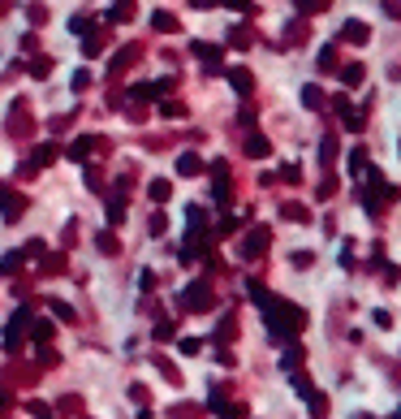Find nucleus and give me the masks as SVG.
Wrapping results in <instances>:
<instances>
[{
	"label": "nucleus",
	"instance_id": "obj_1",
	"mask_svg": "<svg viewBox=\"0 0 401 419\" xmlns=\"http://www.w3.org/2000/svg\"><path fill=\"white\" fill-rule=\"evenodd\" d=\"M341 39H346V43H367V26L363 22H346V26H341Z\"/></svg>",
	"mask_w": 401,
	"mask_h": 419
},
{
	"label": "nucleus",
	"instance_id": "obj_8",
	"mask_svg": "<svg viewBox=\"0 0 401 419\" xmlns=\"http://www.w3.org/2000/svg\"><path fill=\"white\" fill-rule=\"evenodd\" d=\"M177 169H182L186 178H190V173H199V156H190V151H186V156H182V165H177Z\"/></svg>",
	"mask_w": 401,
	"mask_h": 419
},
{
	"label": "nucleus",
	"instance_id": "obj_6",
	"mask_svg": "<svg viewBox=\"0 0 401 419\" xmlns=\"http://www.w3.org/2000/svg\"><path fill=\"white\" fill-rule=\"evenodd\" d=\"M341 78H346L350 87H358L363 82V65H346V70H341Z\"/></svg>",
	"mask_w": 401,
	"mask_h": 419
},
{
	"label": "nucleus",
	"instance_id": "obj_4",
	"mask_svg": "<svg viewBox=\"0 0 401 419\" xmlns=\"http://www.w3.org/2000/svg\"><path fill=\"white\" fill-rule=\"evenodd\" d=\"M328 5H332V0H298V9H302V13H324Z\"/></svg>",
	"mask_w": 401,
	"mask_h": 419
},
{
	"label": "nucleus",
	"instance_id": "obj_9",
	"mask_svg": "<svg viewBox=\"0 0 401 419\" xmlns=\"http://www.w3.org/2000/svg\"><path fill=\"white\" fill-rule=\"evenodd\" d=\"M186 298H190V307H207V290H203V285H194Z\"/></svg>",
	"mask_w": 401,
	"mask_h": 419
},
{
	"label": "nucleus",
	"instance_id": "obj_3",
	"mask_svg": "<svg viewBox=\"0 0 401 419\" xmlns=\"http://www.w3.org/2000/svg\"><path fill=\"white\" fill-rule=\"evenodd\" d=\"M302 104H307V109H319V104H324L319 87H302Z\"/></svg>",
	"mask_w": 401,
	"mask_h": 419
},
{
	"label": "nucleus",
	"instance_id": "obj_2",
	"mask_svg": "<svg viewBox=\"0 0 401 419\" xmlns=\"http://www.w3.org/2000/svg\"><path fill=\"white\" fill-rule=\"evenodd\" d=\"M194 52L207 61V65H220V48H207V43H194Z\"/></svg>",
	"mask_w": 401,
	"mask_h": 419
},
{
	"label": "nucleus",
	"instance_id": "obj_7",
	"mask_svg": "<svg viewBox=\"0 0 401 419\" xmlns=\"http://www.w3.org/2000/svg\"><path fill=\"white\" fill-rule=\"evenodd\" d=\"M229 78H234V87H238L242 95L251 91V74H246V70H234V74H229Z\"/></svg>",
	"mask_w": 401,
	"mask_h": 419
},
{
	"label": "nucleus",
	"instance_id": "obj_12",
	"mask_svg": "<svg viewBox=\"0 0 401 419\" xmlns=\"http://www.w3.org/2000/svg\"><path fill=\"white\" fill-rule=\"evenodd\" d=\"M384 9H388L392 18H401V0H384Z\"/></svg>",
	"mask_w": 401,
	"mask_h": 419
},
{
	"label": "nucleus",
	"instance_id": "obj_10",
	"mask_svg": "<svg viewBox=\"0 0 401 419\" xmlns=\"http://www.w3.org/2000/svg\"><path fill=\"white\" fill-rule=\"evenodd\" d=\"M151 22H155V31H177V22H173V18H168V13H155Z\"/></svg>",
	"mask_w": 401,
	"mask_h": 419
},
{
	"label": "nucleus",
	"instance_id": "obj_11",
	"mask_svg": "<svg viewBox=\"0 0 401 419\" xmlns=\"http://www.w3.org/2000/svg\"><path fill=\"white\" fill-rule=\"evenodd\" d=\"M87 151H91V138H78V143L70 147V156H74V160H78V156H87Z\"/></svg>",
	"mask_w": 401,
	"mask_h": 419
},
{
	"label": "nucleus",
	"instance_id": "obj_5",
	"mask_svg": "<svg viewBox=\"0 0 401 419\" xmlns=\"http://www.w3.org/2000/svg\"><path fill=\"white\" fill-rule=\"evenodd\" d=\"M246 151H251V156H268V138L251 134V138H246Z\"/></svg>",
	"mask_w": 401,
	"mask_h": 419
}]
</instances>
